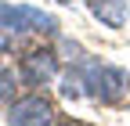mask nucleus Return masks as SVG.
<instances>
[{
    "label": "nucleus",
    "instance_id": "nucleus-1",
    "mask_svg": "<svg viewBox=\"0 0 130 126\" xmlns=\"http://www.w3.org/2000/svg\"><path fill=\"white\" fill-rule=\"evenodd\" d=\"M72 72L79 79V90L90 94V97L101 101V104L123 101V94L130 90V72H123L116 65H105V61H79Z\"/></svg>",
    "mask_w": 130,
    "mask_h": 126
},
{
    "label": "nucleus",
    "instance_id": "nucleus-2",
    "mask_svg": "<svg viewBox=\"0 0 130 126\" xmlns=\"http://www.w3.org/2000/svg\"><path fill=\"white\" fill-rule=\"evenodd\" d=\"M54 29H58L54 14H47L40 7H29V4H7V0H0V33L29 36V33H54Z\"/></svg>",
    "mask_w": 130,
    "mask_h": 126
},
{
    "label": "nucleus",
    "instance_id": "nucleus-3",
    "mask_svg": "<svg viewBox=\"0 0 130 126\" xmlns=\"http://www.w3.org/2000/svg\"><path fill=\"white\" fill-rule=\"evenodd\" d=\"M7 122H14V126H47V122H54V108L43 97H22V101H11Z\"/></svg>",
    "mask_w": 130,
    "mask_h": 126
},
{
    "label": "nucleus",
    "instance_id": "nucleus-4",
    "mask_svg": "<svg viewBox=\"0 0 130 126\" xmlns=\"http://www.w3.org/2000/svg\"><path fill=\"white\" fill-rule=\"evenodd\" d=\"M58 76V58L54 51H32L22 58V83L29 87H47Z\"/></svg>",
    "mask_w": 130,
    "mask_h": 126
},
{
    "label": "nucleus",
    "instance_id": "nucleus-5",
    "mask_svg": "<svg viewBox=\"0 0 130 126\" xmlns=\"http://www.w3.org/2000/svg\"><path fill=\"white\" fill-rule=\"evenodd\" d=\"M87 7H90L94 18L101 25H108V29H123L126 18H130V4L126 0H87Z\"/></svg>",
    "mask_w": 130,
    "mask_h": 126
},
{
    "label": "nucleus",
    "instance_id": "nucleus-6",
    "mask_svg": "<svg viewBox=\"0 0 130 126\" xmlns=\"http://www.w3.org/2000/svg\"><path fill=\"white\" fill-rule=\"evenodd\" d=\"M7 101H14V76L0 69V104H7Z\"/></svg>",
    "mask_w": 130,
    "mask_h": 126
}]
</instances>
